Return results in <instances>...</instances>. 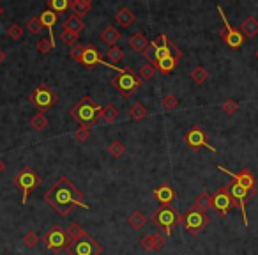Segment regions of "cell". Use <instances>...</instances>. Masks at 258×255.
<instances>
[{"instance_id":"17","label":"cell","mask_w":258,"mask_h":255,"mask_svg":"<svg viewBox=\"0 0 258 255\" xmlns=\"http://www.w3.org/2000/svg\"><path fill=\"white\" fill-rule=\"evenodd\" d=\"M152 195H154V199H156L157 202H159L161 206H170L172 202L175 200V190L170 186V184H159V186L156 188V190L152 191Z\"/></svg>"},{"instance_id":"39","label":"cell","mask_w":258,"mask_h":255,"mask_svg":"<svg viewBox=\"0 0 258 255\" xmlns=\"http://www.w3.org/2000/svg\"><path fill=\"white\" fill-rule=\"evenodd\" d=\"M60 41L69 46H73V44L78 43V34L76 32H71V30H62V34H60Z\"/></svg>"},{"instance_id":"48","label":"cell","mask_w":258,"mask_h":255,"mask_svg":"<svg viewBox=\"0 0 258 255\" xmlns=\"http://www.w3.org/2000/svg\"><path fill=\"white\" fill-rule=\"evenodd\" d=\"M5 59H7V55H5V52H4V50H0V64L5 62Z\"/></svg>"},{"instance_id":"2","label":"cell","mask_w":258,"mask_h":255,"mask_svg":"<svg viewBox=\"0 0 258 255\" xmlns=\"http://www.w3.org/2000/svg\"><path fill=\"white\" fill-rule=\"evenodd\" d=\"M103 107H99L90 96H83L78 103L71 108V117L74 121H78L80 126L90 128L98 123V119L101 117Z\"/></svg>"},{"instance_id":"5","label":"cell","mask_w":258,"mask_h":255,"mask_svg":"<svg viewBox=\"0 0 258 255\" xmlns=\"http://www.w3.org/2000/svg\"><path fill=\"white\" fill-rule=\"evenodd\" d=\"M180 223L191 236H198L205 231V227L210 223V218L204 211H200L196 207H191L184 215L180 216Z\"/></svg>"},{"instance_id":"12","label":"cell","mask_w":258,"mask_h":255,"mask_svg":"<svg viewBox=\"0 0 258 255\" xmlns=\"http://www.w3.org/2000/svg\"><path fill=\"white\" fill-rule=\"evenodd\" d=\"M235 206H237V204H235L234 199L230 197L226 186L219 188L214 195H212V209H214V211H218L219 216H226L230 209H232V207H235Z\"/></svg>"},{"instance_id":"47","label":"cell","mask_w":258,"mask_h":255,"mask_svg":"<svg viewBox=\"0 0 258 255\" xmlns=\"http://www.w3.org/2000/svg\"><path fill=\"white\" fill-rule=\"evenodd\" d=\"M168 41H170V39H168L165 34H161L159 37H157L156 41H152V43L156 44V48H163V46H166V44H168Z\"/></svg>"},{"instance_id":"44","label":"cell","mask_w":258,"mask_h":255,"mask_svg":"<svg viewBox=\"0 0 258 255\" xmlns=\"http://www.w3.org/2000/svg\"><path fill=\"white\" fill-rule=\"evenodd\" d=\"M237 108H239V103L235 99H226V101L221 105V110H223L226 115H234V113L237 112Z\"/></svg>"},{"instance_id":"43","label":"cell","mask_w":258,"mask_h":255,"mask_svg":"<svg viewBox=\"0 0 258 255\" xmlns=\"http://www.w3.org/2000/svg\"><path fill=\"white\" fill-rule=\"evenodd\" d=\"M27 29H29L30 34L35 36L43 30V23H41L39 18H30V20H27Z\"/></svg>"},{"instance_id":"41","label":"cell","mask_w":258,"mask_h":255,"mask_svg":"<svg viewBox=\"0 0 258 255\" xmlns=\"http://www.w3.org/2000/svg\"><path fill=\"white\" fill-rule=\"evenodd\" d=\"M177 105H179V99H177L173 94H166L165 98H163V108H165L166 112H172V110H175Z\"/></svg>"},{"instance_id":"25","label":"cell","mask_w":258,"mask_h":255,"mask_svg":"<svg viewBox=\"0 0 258 255\" xmlns=\"http://www.w3.org/2000/svg\"><path fill=\"white\" fill-rule=\"evenodd\" d=\"M151 44V41L147 39L145 36L141 34V32H137V34L131 36V39H129V46H131L135 52H140V54H143V50L147 48Z\"/></svg>"},{"instance_id":"51","label":"cell","mask_w":258,"mask_h":255,"mask_svg":"<svg viewBox=\"0 0 258 255\" xmlns=\"http://www.w3.org/2000/svg\"><path fill=\"white\" fill-rule=\"evenodd\" d=\"M257 59H258V50H257Z\"/></svg>"},{"instance_id":"38","label":"cell","mask_w":258,"mask_h":255,"mask_svg":"<svg viewBox=\"0 0 258 255\" xmlns=\"http://www.w3.org/2000/svg\"><path fill=\"white\" fill-rule=\"evenodd\" d=\"M7 36H9L11 39L20 41L21 37H23V29H21V25H18V23L9 25V27H7Z\"/></svg>"},{"instance_id":"20","label":"cell","mask_w":258,"mask_h":255,"mask_svg":"<svg viewBox=\"0 0 258 255\" xmlns=\"http://www.w3.org/2000/svg\"><path fill=\"white\" fill-rule=\"evenodd\" d=\"M101 39H103V43H106L108 46H117L119 39H120V32H119V29H115L113 25H108L106 29L103 30Z\"/></svg>"},{"instance_id":"35","label":"cell","mask_w":258,"mask_h":255,"mask_svg":"<svg viewBox=\"0 0 258 255\" xmlns=\"http://www.w3.org/2000/svg\"><path fill=\"white\" fill-rule=\"evenodd\" d=\"M129 113H131V119H135V121H141V119L147 117V108L143 107L140 101H137V103L131 107Z\"/></svg>"},{"instance_id":"26","label":"cell","mask_w":258,"mask_h":255,"mask_svg":"<svg viewBox=\"0 0 258 255\" xmlns=\"http://www.w3.org/2000/svg\"><path fill=\"white\" fill-rule=\"evenodd\" d=\"M154 73H156V66H154L152 62H145L138 68L137 76L140 78V82H149V80H152Z\"/></svg>"},{"instance_id":"6","label":"cell","mask_w":258,"mask_h":255,"mask_svg":"<svg viewBox=\"0 0 258 255\" xmlns=\"http://www.w3.org/2000/svg\"><path fill=\"white\" fill-rule=\"evenodd\" d=\"M13 184L15 186H18L21 190V204H25L27 202V199H29V195L32 193V191L35 190V188L39 186V182H41V177L35 174L32 168H21L18 174H16L13 179Z\"/></svg>"},{"instance_id":"23","label":"cell","mask_w":258,"mask_h":255,"mask_svg":"<svg viewBox=\"0 0 258 255\" xmlns=\"http://www.w3.org/2000/svg\"><path fill=\"white\" fill-rule=\"evenodd\" d=\"M64 30H71V32H76V34H80L83 29H85V25H83V20L80 18V16L76 15H69L68 20L64 21L62 25Z\"/></svg>"},{"instance_id":"33","label":"cell","mask_w":258,"mask_h":255,"mask_svg":"<svg viewBox=\"0 0 258 255\" xmlns=\"http://www.w3.org/2000/svg\"><path fill=\"white\" fill-rule=\"evenodd\" d=\"M106 57H108V62L113 64V66H117V64L124 59V50L119 48V46H110V50L106 52Z\"/></svg>"},{"instance_id":"8","label":"cell","mask_w":258,"mask_h":255,"mask_svg":"<svg viewBox=\"0 0 258 255\" xmlns=\"http://www.w3.org/2000/svg\"><path fill=\"white\" fill-rule=\"evenodd\" d=\"M30 101L35 105V108H37L41 113H44V112H48L50 108L53 107L55 94L50 91L46 84H41V85H37L34 91H32V94H30Z\"/></svg>"},{"instance_id":"30","label":"cell","mask_w":258,"mask_h":255,"mask_svg":"<svg viewBox=\"0 0 258 255\" xmlns=\"http://www.w3.org/2000/svg\"><path fill=\"white\" fill-rule=\"evenodd\" d=\"M101 119L104 121V123H108V124L115 123V121L119 119V110L113 107L112 103L104 105V107H103V112H101Z\"/></svg>"},{"instance_id":"11","label":"cell","mask_w":258,"mask_h":255,"mask_svg":"<svg viewBox=\"0 0 258 255\" xmlns=\"http://www.w3.org/2000/svg\"><path fill=\"white\" fill-rule=\"evenodd\" d=\"M184 140H186V144H188V147H191L193 151H198V149H202V147H207L209 151L216 152V147H214V146H210L209 138H207L205 131L200 126L191 128L189 131L186 133Z\"/></svg>"},{"instance_id":"22","label":"cell","mask_w":258,"mask_h":255,"mask_svg":"<svg viewBox=\"0 0 258 255\" xmlns=\"http://www.w3.org/2000/svg\"><path fill=\"white\" fill-rule=\"evenodd\" d=\"M177 62H179V57H175V55H170V57H165V59L157 60L156 68H157V71H161L163 74H168V73H172V71L175 69Z\"/></svg>"},{"instance_id":"45","label":"cell","mask_w":258,"mask_h":255,"mask_svg":"<svg viewBox=\"0 0 258 255\" xmlns=\"http://www.w3.org/2000/svg\"><path fill=\"white\" fill-rule=\"evenodd\" d=\"M53 48H55L53 43H52L50 39H44V37H43L41 41H37V52H39V54L46 55V54H50V52H52Z\"/></svg>"},{"instance_id":"9","label":"cell","mask_w":258,"mask_h":255,"mask_svg":"<svg viewBox=\"0 0 258 255\" xmlns=\"http://www.w3.org/2000/svg\"><path fill=\"white\" fill-rule=\"evenodd\" d=\"M226 190H228L230 197L234 199V202L237 204V207H241V213H242V218H244V225L248 227V213H246V204H248V200L251 199V191L248 190V188H244L242 184H239V182H230L228 186H226Z\"/></svg>"},{"instance_id":"36","label":"cell","mask_w":258,"mask_h":255,"mask_svg":"<svg viewBox=\"0 0 258 255\" xmlns=\"http://www.w3.org/2000/svg\"><path fill=\"white\" fill-rule=\"evenodd\" d=\"M48 5L50 9L53 11V13H64V11H68L69 7V0H48Z\"/></svg>"},{"instance_id":"42","label":"cell","mask_w":258,"mask_h":255,"mask_svg":"<svg viewBox=\"0 0 258 255\" xmlns=\"http://www.w3.org/2000/svg\"><path fill=\"white\" fill-rule=\"evenodd\" d=\"M83 52H85V46L80 43L73 44L71 46V52H69V57L73 60H76V62H82V57H83Z\"/></svg>"},{"instance_id":"50","label":"cell","mask_w":258,"mask_h":255,"mask_svg":"<svg viewBox=\"0 0 258 255\" xmlns=\"http://www.w3.org/2000/svg\"><path fill=\"white\" fill-rule=\"evenodd\" d=\"M4 15V7H2V5H0V16Z\"/></svg>"},{"instance_id":"19","label":"cell","mask_w":258,"mask_h":255,"mask_svg":"<svg viewBox=\"0 0 258 255\" xmlns=\"http://www.w3.org/2000/svg\"><path fill=\"white\" fill-rule=\"evenodd\" d=\"M66 234H68V239L71 241V245H74V243H78L80 239H83L88 232L83 231V227H80L78 223H69V225L66 227Z\"/></svg>"},{"instance_id":"10","label":"cell","mask_w":258,"mask_h":255,"mask_svg":"<svg viewBox=\"0 0 258 255\" xmlns=\"http://www.w3.org/2000/svg\"><path fill=\"white\" fill-rule=\"evenodd\" d=\"M218 13H219V16H221V20H223V25H224V29L221 30V32H219V36L223 37L224 43L228 44L230 48H234V50L241 48V46H242V43H244L242 32H241V30H237V29H232V27H230L228 20H226V15H224L223 9H221V5H218Z\"/></svg>"},{"instance_id":"28","label":"cell","mask_w":258,"mask_h":255,"mask_svg":"<svg viewBox=\"0 0 258 255\" xmlns=\"http://www.w3.org/2000/svg\"><path fill=\"white\" fill-rule=\"evenodd\" d=\"M39 20H41V23H43V27H46V29H50V30H53V27L57 25V21H59V15H57V13H53L52 9L43 11V13H41V16H39Z\"/></svg>"},{"instance_id":"27","label":"cell","mask_w":258,"mask_h":255,"mask_svg":"<svg viewBox=\"0 0 258 255\" xmlns=\"http://www.w3.org/2000/svg\"><path fill=\"white\" fill-rule=\"evenodd\" d=\"M127 223H129V227L135 229V231H141V229L147 225V218L141 211H135V213H131L129 218H127Z\"/></svg>"},{"instance_id":"29","label":"cell","mask_w":258,"mask_h":255,"mask_svg":"<svg viewBox=\"0 0 258 255\" xmlns=\"http://www.w3.org/2000/svg\"><path fill=\"white\" fill-rule=\"evenodd\" d=\"M71 7H73L74 15L82 18V16H85L88 11L92 9V0H74Z\"/></svg>"},{"instance_id":"16","label":"cell","mask_w":258,"mask_h":255,"mask_svg":"<svg viewBox=\"0 0 258 255\" xmlns=\"http://www.w3.org/2000/svg\"><path fill=\"white\" fill-rule=\"evenodd\" d=\"M165 243H166L165 234H161V232H152V234L143 236V237L140 239V246L145 252H157V250H161V248L165 246Z\"/></svg>"},{"instance_id":"32","label":"cell","mask_w":258,"mask_h":255,"mask_svg":"<svg viewBox=\"0 0 258 255\" xmlns=\"http://www.w3.org/2000/svg\"><path fill=\"white\" fill-rule=\"evenodd\" d=\"M191 80L195 82V84H205L207 80H209V71L204 68V66H196L193 71H191Z\"/></svg>"},{"instance_id":"14","label":"cell","mask_w":258,"mask_h":255,"mask_svg":"<svg viewBox=\"0 0 258 255\" xmlns=\"http://www.w3.org/2000/svg\"><path fill=\"white\" fill-rule=\"evenodd\" d=\"M101 254L103 246L88 234L73 245V255H101Z\"/></svg>"},{"instance_id":"31","label":"cell","mask_w":258,"mask_h":255,"mask_svg":"<svg viewBox=\"0 0 258 255\" xmlns=\"http://www.w3.org/2000/svg\"><path fill=\"white\" fill-rule=\"evenodd\" d=\"M48 119H46V115L44 113H41V112H37L34 115V117L30 119V126L34 128L35 131H44L46 128H48Z\"/></svg>"},{"instance_id":"13","label":"cell","mask_w":258,"mask_h":255,"mask_svg":"<svg viewBox=\"0 0 258 255\" xmlns=\"http://www.w3.org/2000/svg\"><path fill=\"white\" fill-rule=\"evenodd\" d=\"M216 168H218V170H221L223 174H226V176H230L235 182L242 184L244 188H248V190L251 191V195H253V197L257 195V181H255V176L248 170V168H242V170L237 172V174H234V172L228 170V168L221 167V165H218Z\"/></svg>"},{"instance_id":"15","label":"cell","mask_w":258,"mask_h":255,"mask_svg":"<svg viewBox=\"0 0 258 255\" xmlns=\"http://www.w3.org/2000/svg\"><path fill=\"white\" fill-rule=\"evenodd\" d=\"M82 64L85 66V68H94L96 64H104V66L113 68L115 71H119V73L122 71V68H117V66H113V64H110V62H104V60L101 59L99 50L96 48L94 44H87V46H85V52H83V57H82Z\"/></svg>"},{"instance_id":"40","label":"cell","mask_w":258,"mask_h":255,"mask_svg":"<svg viewBox=\"0 0 258 255\" xmlns=\"http://www.w3.org/2000/svg\"><path fill=\"white\" fill-rule=\"evenodd\" d=\"M74 140H76V142H87L88 138H90V128H85V126H80L78 129H76V131H74Z\"/></svg>"},{"instance_id":"4","label":"cell","mask_w":258,"mask_h":255,"mask_svg":"<svg viewBox=\"0 0 258 255\" xmlns=\"http://www.w3.org/2000/svg\"><path fill=\"white\" fill-rule=\"evenodd\" d=\"M152 223L165 236H172V231L177 223H180V215L170 206H161L152 215Z\"/></svg>"},{"instance_id":"18","label":"cell","mask_w":258,"mask_h":255,"mask_svg":"<svg viewBox=\"0 0 258 255\" xmlns=\"http://www.w3.org/2000/svg\"><path fill=\"white\" fill-rule=\"evenodd\" d=\"M241 32H242L244 37L248 39H253L258 36V18L257 16H248L246 20L241 23Z\"/></svg>"},{"instance_id":"46","label":"cell","mask_w":258,"mask_h":255,"mask_svg":"<svg viewBox=\"0 0 258 255\" xmlns=\"http://www.w3.org/2000/svg\"><path fill=\"white\" fill-rule=\"evenodd\" d=\"M143 57L147 59V62H152L156 66V44L154 43L149 44V46L143 50Z\"/></svg>"},{"instance_id":"1","label":"cell","mask_w":258,"mask_h":255,"mask_svg":"<svg viewBox=\"0 0 258 255\" xmlns=\"http://www.w3.org/2000/svg\"><path fill=\"white\" fill-rule=\"evenodd\" d=\"M44 200L48 202L62 218L71 215L74 211V207L90 209V206L83 200V193L74 186V182L69 177H60L59 181L44 193Z\"/></svg>"},{"instance_id":"34","label":"cell","mask_w":258,"mask_h":255,"mask_svg":"<svg viewBox=\"0 0 258 255\" xmlns=\"http://www.w3.org/2000/svg\"><path fill=\"white\" fill-rule=\"evenodd\" d=\"M108 154L113 158H122L126 154V147H124V144L120 140H113L110 146H108Z\"/></svg>"},{"instance_id":"7","label":"cell","mask_w":258,"mask_h":255,"mask_svg":"<svg viewBox=\"0 0 258 255\" xmlns=\"http://www.w3.org/2000/svg\"><path fill=\"white\" fill-rule=\"evenodd\" d=\"M112 85L117 89L124 98H129V96H133V94L137 92V89L140 87V78L133 73L131 68H122L120 73L112 78Z\"/></svg>"},{"instance_id":"52","label":"cell","mask_w":258,"mask_h":255,"mask_svg":"<svg viewBox=\"0 0 258 255\" xmlns=\"http://www.w3.org/2000/svg\"><path fill=\"white\" fill-rule=\"evenodd\" d=\"M2 255H7V254H2Z\"/></svg>"},{"instance_id":"3","label":"cell","mask_w":258,"mask_h":255,"mask_svg":"<svg viewBox=\"0 0 258 255\" xmlns=\"http://www.w3.org/2000/svg\"><path fill=\"white\" fill-rule=\"evenodd\" d=\"M43 243L44 248L52 252V254H59L62 250L69 252V254L73 252V245H71V241L68 239V234H66V231L60 225L50 227V231L43 237Z\"/></svg>"},{"instance_id":"24","label":"cell","mask_w":258,"mask_h":255,"mask_svg":"<svg viewBox=\"0 0 258 255\" xmlns=\"http://www.w3.org/2000/svg\"><path fill=\"white\" fill-rule=\"evenodd\" d=\"M193 207H196V209H200V211H204V213L210 211V209H212V195L207 193V191L200 193V195L195 199Z\"/></svg>"},{"instance_id":"49","label":"cell","mask_w":258,"mask_h":255,"mask_svg":"<svg viewBox=\"0 0 258 255\" xmlns=\"http://www.w3.org/2000/svg\"><path fill=\"white\" fill-rule=\"evenodd\" d=\"M4 170H5V162L2 160V158H0V174H2Z\"/></svg>"},{"instance_id":"37","label":"cell","mask_w":258,"mask_h":255,"mask_svg":"<svg viewBox=\"0 0 258 255\" xmlns=\"http://www.w3.org/2000/svg\"><path fill=\"white\" fill-rule=\"evenodd\" d=\"M21 241H23L25 246H29V248H35V246L39 245L41 239H39V236L35 234L34 231H29L27 234L23 236V239H21Z\"/></svg>"},{"instance_id":"21","label":"cell","mask_w":258,"mask_h":255,"mask_svg":"<svg viewBox=\"0 0 258 255\" xmlns=\"http://www.w3.org/2000/svg\"><path fill=\"white\" fill-rule=\"evenodd\" d=\"M115 18H117V23L120 25V27H129V25L135 23V20H137V16H135V13H133L131 9H127V7H120V9L117 11V15H115Z\"/></svg>"}]
</instances>
